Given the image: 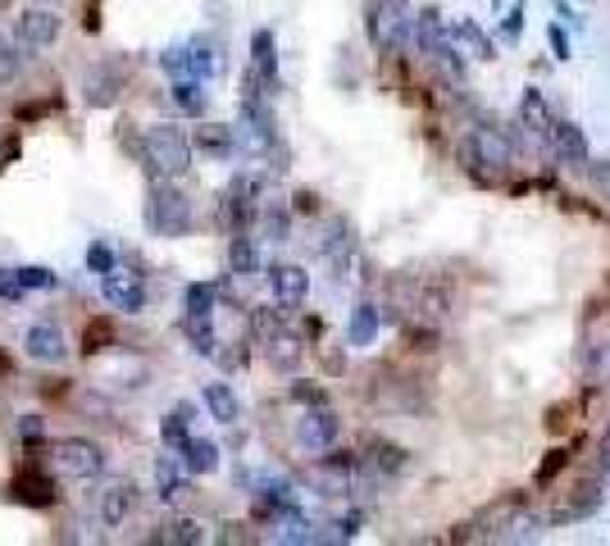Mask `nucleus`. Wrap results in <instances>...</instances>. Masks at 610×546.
<instances>
[{
	"instance_id": "1",
	"label": "nucleus",
	"mask_w": 610,
	"mask_h": 546,
	"mask_svg": "<svg viewBox=\"0 0 610 546\" xmlns=\"http://www.w3.org/2000/svg\"><path fill=\"white\" fill-rule=\"evenodd\" d=\"M197 224V210H192V196L182 187H173L169 178H156V187L147 191V228L156 237H187Z\"/></svg>"
},
{
	"instance_id": "2",
	"label": "nucleus",
	"mask_w": 610,
	"mask_h": 546,
	"mask_svg": "<svg viewBox=\"0 0 610 546\" xmlns=\"http://www.w3.org/2000/svg\"><path fill=\"white\" fill-rule=\"evenodd\" d=\"M142 165L156 173V178H182L192 169V137L173 123H156L147 137H142Z\"/></svg>"
},
{
	"instance_id": "3",
	"label": "nucleus",
	"mask_w": 610,
	"mask_h": 546,
	"mask_svg": "<svg viewBox=\"0 0 610 546\" xmlns=\"http://www.w3.org/2000/svg\"><path fill=\"white\" fill-rule=\"evenodd\" d=\"M410 32H414V46H419V51H424L442 73H451L456 82L464 78V60H460L456 41H451V32H447V19H442L433 6H424V10L410 19Z\"/></svg>"
},
{
	"instance_id": "4",
	"label": "nucleus",
	"mask_w": 610,
	"mask_h": 546,
	"mask_svg": "<svg viewBox=\"0 0 610 546\" xmlns=\"http://www.w3.org/2000/svg\"><path fill=\"white\" fill-rule=\"evenodd\" d=\"M51 451H56V469L73 483H91L106 474V451H101V441H91V437H60Z\"/></svg>"
},
{
	"instance_id": "5",
	"label": "nucleus",
	"mask_w": 610,
	"mask_h": 546,
	"mask_svg": "<svg viewBox=\"0 0 610 546\" xmlns=\"http://www.w3.org/2000/svg\"><path fill=\"white\" fill-rule=\"evenodd\" d=\"M406 37H410V0H369V41L383 56H392Z\"/></svg>"
},
{
	"instance_id": "6",
	"label": "nucleus",
	"mask_w": 610,
	"mask_h": 546,
	"mask_svg": "<svg viewBox=\"0 0 610 546\" xmlns=\"http://www.w3.org/2000/svg\"><path fill=\"white\" fill-rule=\"evenodd\" d=\"M464 165L474 169V173L501 178V173H510L514 151H510V141L497 128H474V132H469V141H464Z\"/></svg>"
},
{
	"instance_id": "7",
	"label": "nucleus",
	"mask_w": 610,
	"mask_h": 546,
	"mask_svg": "<svg viewBox=\"0 0 610 546\" xmlns=\"http://www.w3.org/2000/svg\"><path fill=\"white\" fill-rule=\"evenodd\" d=\"M338 437H342V419H338L333 406H328V401L306 406V415L297 419V446H301V451L323 456L328 446H338Z\"/></svg>"
},
{
	"instance_id": "8",
	"label": "nucleus",
	"mask_w": 610,
	"mask_h": 546,
	"mask_svg": "<svg viewBox=\"0 0 610 546\" xmlns=\"http://www.w3.org/2000/svg\"><path fill=\"white\" fill-rule=\"evenodd\" d=\"M101 296L110 301V310H119V315L147 310V282H142V274L119 269V265L110 274H101Z\"/></svg>"
},
{
	"instance_id": "9",
	"label": "nucleus",
	"mask_w": 610,
	"mask_h": 546,
	"mask_svg": "<svg viewBox=\"0 0 610 546\" xmlns=\"http://www.w3.org/2000/svg\"><path fill=\"white\" fill-rule=\"evenodd\" d=\"M60 28L64 19L51 10V6H28L19 19H14V37L28 46V51H46V46L60 41Z\"/></svg>"
},
{
	"instance_id": "10",
	"label": "nucleus",
	"mask_w": 610,
	"mask_h": 546,
	"mask_svg": "<svg viewBox=\"0 0 610 546\" xmlns=\"http://www.w3.org/2000/svg\"><path fill=\"white\" fill-rule=\"evenodd\" d=\"M23 356L37 360V365H64L69 360V337L60 324L51 319H37L28 332H23Z\"/></svg>"
},
{
	"instance_id": "11",
	"label": "nucleus",
	"mask_w": 610,
	"mask_h": 546,
	"mask_svg": "<svg viewBox=\"0 0 610 546\" xmlns=\"http://www.w3.org/2000/svg\"><path fill=\"white\" fill-rule=\"evenodd\" d=\"M356 460H360V483H388V478L406 474V465H410V456L392 441H369Z\"/></svg>"
},
{
	"instance_id": "12",
	"label": "nucleus",
	"mask_w": 610,
	"mask_h": 546,
	"mask_svg": "<svg viewBox=\"0 0 610 546\" xmlns=\"http://www.w3.org/2000/svg\"><path fill=\"white\" fill-rule=\"evenodd\" d=\"M123 64H110V60H101V64H91L87 69V78H82V91H87V106H97V110H106V106H114L119 96H123Z\"/></svg>"
},
{
	"instance_id": "13",
	"label": "nucleus",
	"mask_w": 610,
	"mask_h": 546,
	"mask_svg": "<svg viewBox=\"0 0 610 546\" xmlns=\"http://www.w3.org/2000/svg\"><path fill=\"white\" fill-rule=\"evenodd\" d=\"M301 360H306V341H301L297 332H288V328L264 332V365H269L273 374H297Z\"/></svg>"
},
{
	"instance_id": "14",
	"label": "nucleus",
	"mask_w": 610,
	"mask_h": 546,
	"mask_svg": "<svg viewBox=\"0 0 610 546\" xmlns=\"http://www.w3.org/2000/svg\"><path fill=\"white\" fill-rule=\"evenodd\" d=\"M551 151H556V160L566 165V169H588V160H592L583 128L570 123V119H556V128H551Z\"/></svg>"
},
{
	"instance_id": "15",
	"label": "nucleus",
	"mask_w": 610,
	"mask_h": 546,
	"mask_svg": "<svg viewBox=\"0 0 610 546\" xmlns=\"http://www.w3.org/2000/svg\"><path fill=\"white\" fill-rule=\"evenodd\" d=\"M520 128L529 132V141H538V146H551L556 115H551V106L542 101V91H533V87L520 96Z\"/></svg>"
},
{
	"instance_id": "16",
	"label": "nucleus",
	"mask_w": 610,
	"mask_h": 546,
	"mask_svg": "<svg viewBox=\"0 0 610 546\" xmlns=\"http://www.w3.org/2000/svg\"><path fill=\"white\" fill-rule=\"evenodd\" d=\"M447 32H451V41H456V51L460 56H469V60H497V46H492V37L474 23V19H451L447 23Z\"/></svg>"
},
{
	"instance_id": "17",
	"label": "nucleus",
	"mask_w": 610,
	"mask_h": 546,
	"mask_svg": "<svg viewBox=\"0 0 610 546\" xmlns=\"http://www.w3.org/2000/svg\"><path fill=\"white\" fill-rule=\"evenodd\" d=\"M269 287L283 306H297L310 296V274H306V265H269Z\"/></svg>"
},
{
	"instance_id": "18",
	"label": "nucleus",
	"mask_w": 610,
	"mask_h": 546,
	"mask_svg": "<svg viewBox=\"0 0 610 546\" xmlns=\"http://www.w3.org/2000/svg\"><path fill=\"white\" fill-rule=\"evenodd\" d=\"M223 73V46H214L210 37H197V41H187V78H219Z\"/></svg>"
},
{
	"instance_id": "19",
	"label": "nucleus",
	"mask_w": 610,
	"mask_h": 546,
	"mask_svg": "<svg viewBox=\"0 0 610 546\" xmlns=\"http://www.w3.org/2000/svg\"><path fill=\"white\" fill-rule=\"evenodd\" d=\"M97 510H101V524H106V528H119V524L137 510V487H132L128 478L110 483V487L101 492V506H97Z\"/></svg>"
},
{
	"instance_id": "20",
	"label": "nucleus",
	"mask_w": 610,
	"mask_h": 546,
	"mask_svg": "<svg viewBox=\"0 0 610 546\" xmlns=\"http://www.w3.org/2000/svg\"><path fill=\"white\" fill-rule=\"evenodd\" d=\"M319 251L333 260V269H338V278H342V269H347V260H351V251H356V237H351V224L347 219H328L323 224V241H319Z\"/></svg>"
},
{
	"instance_id": "21",
	"label": "nucleus",
	"mask_w": 610,
	"mask_h": 546,
	"mask_svg": "<svg viewBox=\"0 0 610 546\" xmlns=\"http://www.w3.org/2000/svg\"><path fill=\"white\" fill-rule=\"evenodd\" d=\"M178 465L187 469V474H214L219 469V446L210 441V437H187L182 446H178Z\"/></svg>"
},
{
	"instance_id": "22",
	"label": "nucleus",
	"mask_w": 610,
	"mask_h": 546,
	"mask_svg": "<svg viewBox=\"0 0 610 546\" xmlns=\"http://www.w3.org/2000/svg\"><path fill=\"white\" fill-rule=\"evenodd\" d=\"M169 101H173L187 119H201V115L210 110V96H206V82H201V78H173Z\"/></svg>"
},
{
	"instance_id": "23",
	"label": "nucleus",
	"mask_w": 610,
	"mask_h": 546,
	"mask_svg": "<svg viewBox=\"0 0 610 546\" xmlns=\"http://www.w3.org/2000/svg\"><path fill=\"white\" fill-rule=\"evenodd\" d=\"M251 73L260 78V87H273L278 82V46H273V32L260 28L251 37Z\"/></svg>"
},
{
	"instance_id": "24",
	"label": "nucleus",
	"mask_w": 610,
	"mask_h": 546,
	"mask_svg": "<svg viewBox=\"0 0 610 546\" xmlns=\"http://www.w3.org/2000/svg\"><path fill=\"white\" fill-rule=\"evenodd\" d=\"M228 269L238 278H256L260 274V246L251 232H232L228 237Z\"/></svg>"
},
{
	"instance_id": "25",
	"label": "nucleus",
	"mask_w": 610,
	"mask_h": 546,
	"mask_svg": "<svg viewBox=\"0 0 610 546\" xmlns=\"http://www.w3.org/2000/svg\"><path fill=\"white\" fill-rule=\"evenodd\" d=\"M379 328H383L379 306L360 301V306L351 310V319H347V341H351V346H373V341H379Z\"/></svg>"
},
{
	"instance_id": "26",
	"label": "nucleus",
	"mask_w": 610,
	"mask_h": 546,
	"mask_svg": "<svg viewBox=\"0 0 610 546\" xmlns=\"http://www.w3.org/2000/svg\"><path fill=\"white\" fill-rule=\"evenodd\" d=\"M201 401H206L210 419H219V424H238L242 419V401H238V391H232L228 383H206Z\"/></svg>"
},
{
	"instance_id": "27",
	"label": "nucleus",
	"mask_w": 610,
	"mask_h": 546,
	"mask_svg": "<svg viewBox=\"0 0 610 546\" xmlns=\"http://www.w3.org/2000/svg\"><path fill=\"white\" fill-rule=\"evenodd\" d=\"M192 146H201V151L214 156V160H228V156H232V146H238V132H232L228 123H201Z\"/></svg>"
},
{
	"instance_id": "28",
	"label": "nucleus",
	"mask_w": 610,
	"mask_h": 546,
	"mask_svg": "<svg viewBox=\"0 0 610 546\" xmlns=\"http://www.w3.org/2000/svg\"><path fill=\"white\" fill-rule=\"evenodd\" d=\"M151 542H160V546H197V542H206V528L197 519H164L151 533Z\"/></svg>"
},
{
	"instance_id": "29",
	"label": "nucleus",
	"mask_w": 610,
	"mask_h": 546,
	"mask_svg": "<svg viewBox=\"0 0 610 546\" xmlns=\"http://www.w3.org/2000/svg\"><path fill=\"white\" fill-rule=\"evenodd\" d=\"M182 474H187V469H182V465H173L169 456L156 465V496H160V502H169V506H173V502H182V496L192 492Z\"/></svg>"
},
{
	"instance_id": "30",
	"label": "nucleus",
	"mask_w": 610,
	"mask_h": 546,
	"mask_svg": "<svg viewBox=\"0 0 610 546\" xmlns=\"http://www.w3.org/2000/svg\"><path fill=\"white\" fill-rule=\"evenodd\" d=\"M160 437H164L169 451H178V446L192 437V406H173V410L160 419Z\"/></svg>"
},
{
	"instance_id": "31",
	"label": "nucleus",
	"mask_w": 610,
	"mask_h": 546,
	"mask_svg": "<svg viewBox=\"0 0 610 546\" xmlns=\"http://www.w3.org/2000/svg\"><path fill=\"white\" fill-rule=\"evenodd\" d=\"M214 306H219V291L210 282H192L182 291V315H201V319H214Z\"/></svg>"
},
{
	"instance_id": "32",
	"label": "nucleus",
	"mask_w": 610,
	"mask_h": 546,
	"mask_svg": "<svg viewBox=\"0 0 610 546\" xmlns=\"http://www.w3.org/2000/svg\"><path fill=\"white\" fill-rule=\"evenodd\" d=\"M182 332L192 337V346L201 356H214V346H219V337H214V319H201V315H182Z\"/></svg>"
},
{
	"instance_id": "33",
	"label": "nucleus",
	"mask_w": 610,
	"mask_h": 546,
	"mask_svg": "<svg viewBox=\"0 0 610 546\" xmlns=\"http://www.w3.org/2000/svg\"><path fill=\"white\" fill-rule=\"evenodd\" d=\"M23 73V56H19V46L10 32H0V87H10L14 78Z\"/></svg>"
},
{
	"instance_id": "34",
	"label": "nucleus",
	"mask_w": 610,
	"mask_h": 546,
	"mask_svg": "<svg viewBox=\"0 0 610 546\" xmlns=\"http://www.w3.org/2000/svg\"><path fill=\"white\" fill-rule=\"evenodd\" d=\"M14 278H19V287L23 291H51L60 278L46 269V265H23V269H14Z\"/></svg>"
},
{
	"instance_id": "35",
	"label": "nucleus",
	"mask_w": 610,
	"mask_h": 546,
	"mask_svg": "<svg viewBox=\"0 0 610 546\" xmlns=\"http://www.w3.org/2000/svg\"><path fill=\"white\" fill-rule=\"evenodd\" d=\"M114 265H119V256H114L110 241H91V246H87V269H91V274H110Z\"/></svg>"
},
{
	"instance_id": "36",
	"label": "nucleus",
	"mask_w": 610,
	"mask_h": 546,
	"mask_svg": "<svg viewBox=\"0 0 610 546\" xmlns=\"http://www.w3.org/2000/svg\"><path fill=\"white\" fill-rule=\"evenodd\" d=\"M264 232H269V241H288V210L283 206H264Z\"/></svg>"
},
{
	"instance_id": "37",
	"label": "nucleus",
	"mask_w": 610,
	"mask_h": 546,
	"mask_svg": "<svg viewBox=\"0 0 610 546\" xmlns=\"http://www.w3.org/2000/svg\"><path fill=\"white\" fill-rule=\"evenodd\" d=\"M588 178H592V187L610 201V160H597V165L588 160Z\"/></svg>"
},
{
	"instance_id": "38",
	"label": "nucleus",
	"mask_w": 610,
	"mask_h": 546,
	"mask_svg": "<svg viewBox=\"0 0 610 546\" xmlns=\"http://www.w3.org/2000/svg\"><path fill=\"white\" fill-rule=\"evenodd\" d=\"M292 401L297 406H319V401H328V396L319 387H310V383H292Z\"/></svg>"
},
{
	"instance_id": "39",
	"label": "nucleus",
	"mask_w": 610,
	"mask_h": 546,
	"mask_svg": "<svg viewBox=\"0 0 610 546\" xmlns=\"http://www.w3.org/2000/svg\"><path fill=\"white\" fill-rule=\"evenodd\" d=\"M19 296H23V287H19L14 269H0V301H19Z\"/></svg>"
},
{
	"instance_id": "40",
	"label": "nucleus",
	"mask_w": 610,
	"mask_h": 546,
	"mask_svg": "<svg viewBox=\"0 0 610 546\" xmlns=\"http://www.w3.org/2000/svg\"><path fill=\"white\" fill-rule=\"evenodd\" d=\"M547 41H551V51H556V60H570V37L560 32V23H551L547 28Z\"/></svg>"
},
{
	"instance_id": "41",
	"label": "nucleus",
	"mask_w": 610,
	"mask_h": 546,
	"mask_svg": "<svg viewBox=\"0 0 610 546\" xmlns=\"http://www.w3.org/2000/svg\"><path fill=\"white\" fill-rule=\"evenodd\" d=\"M19 433H23V441H41V437H46V419H41V415H23Z\"/></svg>"
},
{
	"instance_id": "42",
	"label": "nucleus",
	"mask_w": 610,
	"mask_h": 546,
	"mask_svg": "<svg viewBox=\"0 0 610 546\" xmlns=\"http://www.w3.org/2000/svg\"><path fill=\"white\" fill-rule=\"evenodd\" d=\"M520 28H524V6H514L506 14V37H520Z\"/></svg>"
},
{
	"instance_id": "43",
	"label": "nucleus",
	"mask_w": 610,
	"mask_h": 546,
	"mask_svg": "<svg viewBox=\"0 0 610 546\" xmlns=\"http://www.w3.org/2000/svg\"><path fill=\"white\" fill-rule=\"evenodd\" d=\"M597 456H601V469H610V428H606L601 441H597Z\"/></svg>"
},
{
	"instance_id": "44",
	"label": "nucleus",
	"mask_w": 610,
	"mask_h": 546,
	"mask_svg": "<svg viewBox=\"0 0 610 546\" xmlns=\"http://www.w3.org/2000/svg\"><path fill=\"white\" fill-rule=\"evenodd\" d=\"M32 6H60V0H32Z\"/></svg>"
}]
</instances>
